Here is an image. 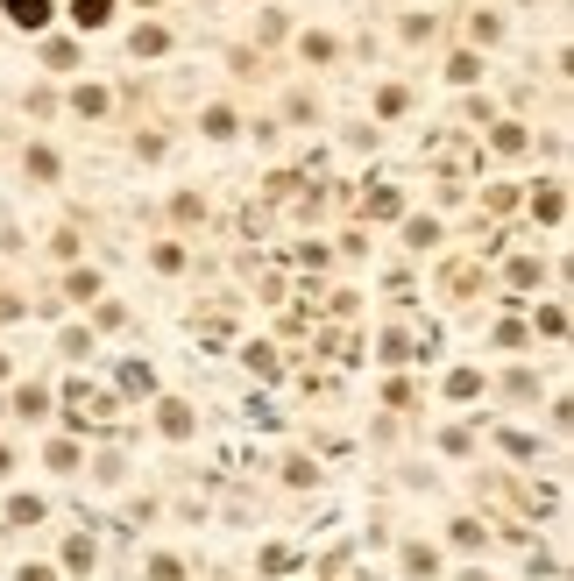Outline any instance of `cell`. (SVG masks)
<instances>
[{"instance_id": "cell-1", "label": "cell", "mask_w": 574, "mask_h": 581, "mask_svg": "<svg viewBox=\"0 0 574 581\" xmlns=\"http://www.w3.org/2000/svg\"><path fill=\"white\" fill-rule=\"evenodd\" d=\"M8 15H15L22 29H43V22H50V0H8Z\"/></svg>"}, {"instance_id": "cell-2", "label": "cell", "mask_w": 574, "mask_h": 581, "mask_svg": "<svg viewBox=\"0 0 574 581\" xmlns=\"http://www.w3.org/2000/svg\"><path fill=\"white\" fill-rule=\"evenodd\" d=\"M71 22L78 29H100L107 22V0H71Z\"/></svg>"}, {"instance_id": "cell-3", "label": "cell", "mask_w": 574, "mask_h": 581, "mask_svg": "<svg viewBox=\"0 0 574 581\" xmlns=\"http://www.w3.org/2000/svg\"><path fill=\"white\" fill-rule=\"evenodd\" d=\"M404 567H412V574H426V581H433V567H440V553H433V546H404Z\"/></svg>"}, {"instance_id": "cell-4", "label": "cell", "mask_w": 574, "mask_h": 581, "mask_svg": "<svg viewBox=\"0 0 574 581\" xmlns=\"http://www.w3.org/2000/svg\"><path fill=\"white\" fill-rule=\"evenodd\" d=\"M36 518H43L36 496H15V504H8V525H36Z\"/></svg>"}, {"instance_id": "cell-5", "label": "cell", "mask_w": 574, "mask_h": 581, "mask_svg": "<svg viewBox=\"0 0 574 581\" xmlns=\"http://www.w3.org/2000/svg\"><path fill=\"white\" fill-rule=\"evenodd\" d=\"M64 567L86 574V567H93V539H71V546H64Z\"/></svg>"}, {"instance_id": "cell-6", "label": "cell", "mask_w": 574, "mask_h": 581, "mask_svg": "<svg viewBox=\"0 0 574 581\" xmlns=\"http://www.w3.org/2000/svg\"><path fill=\"white\" fill-rule=\"evenodd\" d=\"M149 581H185V567H178L171 553H156V560H149Z\"/></svg>"}, {"instance_id": "cell-7", "label": "cell", "mask_w": 574, "mask_h": 581, "mask_svg": "<svg viewBox=\"0 0 574 581\" xmlns=\"http://www.w3.org/2000/svg\"><path fill=\"white\" fill-rule=\"evenodd\" d=\"M206 135H234V114L227 107H206Z\"/></svg>"}, {"instance_id": "cell-8", "label": "cell", "mask_w": 574, "mask_h": 581, "mask_svg": "<svg viewBox=\"0 0 574 581\" xmlns=\"http://www.w3.org/2000/svg\"><path fill=\"white\" fill-rule=\"evenodd\" d=\"M15 581H57V567H22Z\"/></svg>"}]
</instances>
